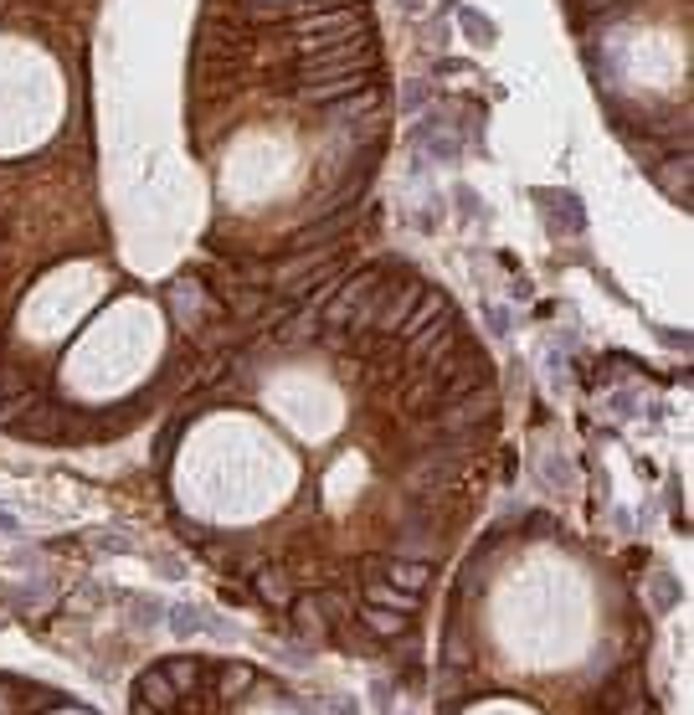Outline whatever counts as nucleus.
Returning <instances> with one entry per match:
<instances>
[{
    "label": "nucleus",
    "instance_id": "obj_2",
    "mask_svg": "<svg viewBox=\"0 0 694 715\" xmlns=\"http://www.w3.org/2000/svg\"><path fill=\"white\" fill-rule=\"evenodd\" d=\"M633 695H643V669H638V664H623V669H617V674L607 679V685H602L597 710H602V715H612V710H623Z\"/></svg>",
    "mask_w": 694,
    "mask_h": 715
},
{
    "label": "nucleus",
    "instance_id": "obj_5",
    "mask_svg": "<svg viewBox=\"0 0 694 715\" xmlns=\"http://www.w3.org/2000/svg\"><path fill=\"white\" fill-rule=\"evenodd\" d=\"M252 587H258V597L268 607H294V582H288L283 566H258L252 571Z\"/></svg>",
    "mask_w": 694,
    "mask_h": 715
},
{
    "label": "nucleus",
    "instance_id": "obj_8",
    "mask_svg": "<svg viewBox=\"0 0 694 715\" xmlns=\"http://www.w3.org/2000/svg\"><path fill=\"white\" fill-rule=\"evenodd\" d=\"M324 715H360V705L350 695H330V700H324Z\"/></svg>",
    "mask_w": 694,
    "mask_h": 715
},
{
    "label": "nucleus",
    "instance_id": "obj_7",
    "mask_svg": "<svg viewBox=\"0 0 694 715\" xmlns=\"http://www.w3.org/2000/svg\"><path fill=\"white\" fill-rule=\"evenodd\" d=\"M648 587H653V602H659V613H669V607L679 602V582L669 577V571H659V577H653Z\"/></svg>",
    "mask_w": 694,
    "mask_h": 715
},
{
    "label": "nucleus",
    "instance_id": "obj_4",
    "mask_svg": "<svg viewBox=\"0 0 694 715\" xmlns=\"http://www.w3.org/2000/svg\"><path fill=\"white\" fill-rule=\"evenodd\" d=\"M381 582H391L396 592H412V597H417V592L432 582V566H427V561H417V556H401V561L391 556V561H386V571H381Z\"/></svg>",
    "mask_w": 694,
    "mask_h": 715
},
{
    "label": "nucleus",
    "instance_id": "obj_3",
    "mask_svg": "<svg viewBox=\"0 0 694 715\" xmlns=\"http://www.w3.org/2000/svg\"><path fill=\"white\" fill-rule=\"evenodd\" d=\"M355 613H360V623H365L371 638H401L412 628V618H417V613H396V607H376V602H360Z\"/></svg>",
    "mask_w": 694,
    "mask_h": 715
},
{
    "label": "nucleus",
    "instance_id": "obj_6",
    "mask_svg": "<svg viewBox=\"0 0 694 715\" xmlns=\"http://www.w3.org/2000/svg\"><path fill=\"white\" fill-rule=\"evenodd\" d=\"M365 602L396 607V613H417V597H412V592H396L391 582H371V587H365Z\"/></svg>",
    "mask_w": 694,
    "mask_h": 715
},
{
    "label": "nucleus",
    "instance_id": "obj_1",
    "mask_svg": "<svg viewBox=\"0 0 694 715\" xmlns=\"http://www.w3.org/2000/svg\"><path fill=\"white\" fill-rule=\"evenodd\" d=\"M170 628H175V638H237V628L222 623L216 613H206V607H175Z\"/></svg>",
    "mask_w": 694,
    "mask_h": 715
}]
</instances>
